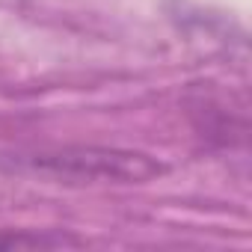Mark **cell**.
I'll list each match as a JSON object with an SVG mask.
<instances>
[{"label":"cell","mask_w":252,"mask_h":252,"mask_svg":"<svg viewBox=\"0 0 252 252\" xmlns=\"http://www.w3.org/2000/svg\"><path fill=\"white\" fill-rule=\"evenodd\" d=\"M30 169L60 184H146L163 172V166L143 152L119 149H63L30 158Z\"/></svg>","instance_id":"obj_1"}]
</instances>
